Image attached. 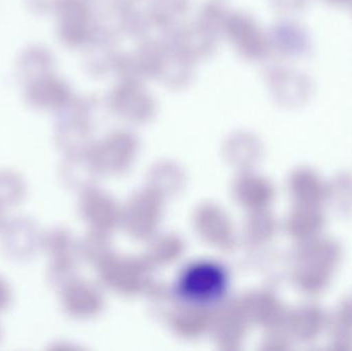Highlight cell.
Here are the masks:
<instances>
[{"mask_svg": "<svg viewBox=\"0 0 352 351\" xmlns=\"http://www.w3.org/2000/svg\"><path fill=\"white\" fill-rule=\"evenodd\" d=\"M227 286V272L221 266L213 262H197L182 271L176 291L186 303L210 305L223 298Z\"/></svg>", "mask_w": 352, "mask_h": 351, "instance_id": "obj_1", "label": "cell"}, {"mask_svg": "<svg viewBox=\"0 0 352 351\" xmlns=\"http://www.w3.org/2000/svg\"><path fill=\"white\" fill-rule=\"evenodd\" d=\"M43 232L29 216H14L4 220L0 228L2 251L12 261H31L43 251Z\"/></svg>", "mask_w": 352, "mask_h": 351, "instance_id": "obj_2", "label": "cell"}, {"mask_svg": "<svg viewBox=\"0 0 352 351\" xmlns=\"http://www.w3.org/2000/svg\"><path fill=\"white\" fill-rule=\"evenodd\" d=\"M55 14L58 37L67 47H85L98 28L87 0H62Z\"/></svg>", "mask_w": 352, "mask_h": 351, "instance_id": "obj_3", "label": "cell"}, {"mask_svg": "<svg viewBox=\"0 0 352 351\" xmlns=\"http://www.w3.org/2000/svg\"><path fill=\"white\" fill-rule=\"evenodd\" d=\"M24 100L39 111H59L72 100V89L55 73L37 78L23 87Z\"/></svg>", "mask_w": 352, "mask_h": 351, "instance_id": "obj_4", "label": "cell"}, {"mask_svg": "<svg viewBox=\"0 0 352 351\" xmlns=\"http://www.w3.org/2000/svg\"><path fill=\"white\" fill-rule=\"evenodd\" d=\"M55 56L49 49L41 45H29L16 59V82L24 87L37 78L55 73Z\"/></svg>", "mask_w": 352, "mask_h": 351, "instance_id": "obj_5", "label": "cell"}, {"mask_svg": "<svg viewBox=\"0 0 352 351\" xmlns=\"http://www.w3.org/2000/svg\"><path fill=\"white\" fill-rule=\"evenodd\" d=\"M223 31L243 57L256 56L260 49V37L254 23L246 14H230Z\"/></svg>", "mask_w": 352, "mask_h": 351, "instance_id": "obj_6", "label": "cell"}, {"mask_svg": "<svg viewBox=\"0 0 352 351\" xmlns=\"http://www.w3.org/2000/svg\"><path fill=\"white\" fill-rule=\"evenodd\" d=\"M212 33L203 28L200 24L197 27L184 29L175 34V43L170 45L184 54L188 59H196L208 55L213 49Z\"/></svg>", "mask_w": 352, "mask_h": 351, "instance_id": "obj_7", "label": "cell"}, {"mask_svg": "<svg viewBox=\"0 0 352 351\" xmlns=\"http://www.w3.org/2000/svg\"><path fill=\"white\" fill-rule=\"evenodd\" d=\"M24 177L12 169H0V205L14 207L24 201L27 196Z\"/></svg>", "mask_w": 352, "mask_h": 351, "instance_id": "obj_8", "label": "cell"}, {"mask_svg": "<svg viewBox=\"0 0 352 351\" xmlns=\"http://www.w3.org/2000/svg\"><path fill=\"white\" fill-rule=\"evenodd\" d=\"M188 0H154L151 6V18L157 24L170 26L188 10Z\"/></svg>", "mask_w": 352, "mask_h": 351, "instance_id": "obj_9", "label": "cell"}, {"mask_svg": "<svg viewBox=\"0 0 352 351\" xmlns=\"http://www.w3.org/2000/svg\"><path fill=\"white\" fill-rule=\"evenodd\" d=\"M62 0H27L31 12L36 14H55Z\"/></svg>", "mask_w": 352, "mask_h": 351, "instance_id": "obj_10", "label": "cell"}, {"mask_svg": "<svg viewBox=\"0 0 352 351\" xmlns=\"http://www.w3.org/2000/svg\"><path fill=\"white\" fill-rule=\"evenodd\" d=\"M14 300V293L8 280L0 275V313L10 308Z\"/></svg>", "mask_w": 352, "mask_h": 351, "instance_id": "obj_11", "label": "cell"}, {"mask_svg": "<svg viewBox=\"0 0 352 351\" xmlns=\"http://www.w3.org/2000/svg\"><path fill=\"white\" fill-rule=\"evenodd\" d=\"M4 208L0 205V228H1L2 224L4 223Z\"/></svg>", "mask_w": 352, "mask_h": 351, "instance_id": "obj_12", "label": "cell"}, {"mask_svg": "<svg viewBox=\"0 0 352 351\" xmlns=\"http://www.w3.org/2000/svg\"><path fill=\"white\" fill-rule=\"evenodd\" d=\"M0 337H1V329H0Z\"/></svg>", "mask_w": 352, "mask_h": 351, "instance_id": "obj_13", "label": "cell"}]
</instances>
